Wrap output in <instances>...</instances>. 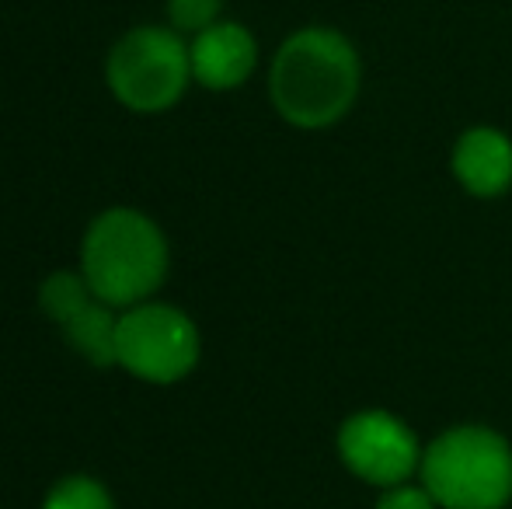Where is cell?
I'll list each match as a JSON object with an SVG mask.
<instances>
[{
  "label": "cell",
  "instance_id": "obj_9",
  "mask_svg": "<svg viewBox=\"0 0 512 509\" xmlns=\"http://www.w3.org/2000/svg\"><path fill=\"white\" fill-rule=\"evenodd\" d=\"M63 339L91 367H119V314H112V307L102 300L63 325Z\"/></svg>",
  "mask_w": 512,
  "mask_h": 509
},
{
  "label": "cell",
  "instance_id": "obj_3",
  "mask_svg": "<svg viewBox=\"0 0 512 509\" xmlns=\"http://www.w3.org/2000/svg\"><path fill=\"white\" fill-rule=\"evenodd\" d=\"M422 485L439 509H502L512 499V447L485 426L446 429L425 447Z\"/></svg>",
  "mask_w": 512,
  "mask_h": 509
},
{
  "label": "cell",
  "instance_id": "obj_8",
  "mask_svg": "<svg viewBox=\"0 0 512 509\" xmlns=\"http://www.w3.org/2000/svg\"><path fill=\"white\" fill-rule=\"evenodd\" d=\"M453 175L471 196H502L512 185V140L492 126L467 129L453 147Z\"/></svg>",
  "mask_w": 512,
  "mask_h": 509
},
{
  "label": "cell",
  "instance_id": "obj_11",
  "mask_svg": "<svg viewBox=\"0 0 512 509\" xmlns=\"http://www.w3.org/2000/svg\"><path fill=\"white\" fill-rule=\"evenodd\" d=\"M42 509H115V499L105 482L91 475H67L49 489Z\"/></svg>",
  "mask_w": 512,
  "mask_h": 509
},
{
  "label": "cell",
  "instance_id": "obj_5",
  "mask_svg": "<svg viewBox=\"0 0 512 509\" xmlns=\"http://www.w3.org/2000/svg\"><path fill=\"white\" fill-rule=\"evenodd\" d=\"M203 339L182 307L143 300L119 314V367L154 387L178 384L199 367Z\"/></svg>",
  "mask_w": 512,
  "mask_h": 509
},
{
  "label": "cell",
  "instance_id": "obj_1",
  "mask_svg": "<svg viewBox=\"0 0 512 509\" xmlns=\"http://www.w3.org/2000/svg\"><path fill=\"white\" fill-rule=\"evenodd\" d=\"M359 53L335 28H300L279 46L269 74L276 112L297 129L335 126L359 95Z\"/></svg>",
  "mask_w": 512,
  "mask_h": 509
},
{
  "label": "cell",
  "instance_id": "obj_10",
  "mask_svg": "<svg viewBox=\"0 0 512 509\" xmlns=\"http://www.w3.org/2000/svg\"><path fill=\"white\" fill-rule=\"evenodd\" d=\"M95 304V293H91L88 279L84 272H70V269H60V272H49L46 279L39 283V311L46 321L53 325H70L81 311Z\"/></svg>",
  "mask_w": 512,
  "mask_h": 509
},
{
  "label": "cell",
  "instance_id": "obj_6",
  "mask_svg": "<svg viewBox=\"0 0 512 509\" xmlns=\"http://www.w3.org/2000/svg\"><path fill=\"white\" fill-rule=\"evenodd\" d=\"M422 443L401 422L398 415L380 412H359L342 422L338 429V457L356 478L380 489L405 485L415 471H422Z\"/></svg>",
  "mask_w": 512,
  "mask_h": 509
},
{
  "label": "cell",
  "instance_id": "obj_4",
  "mask_svg": "<svg viewBox=\"0 0 512 509\" xmlns=\"http://www.w3.org/2000/svg\"><path fill=\"white\" fill-rule=\"evenodd\" d=\"M105 77L112 95L133 112H164L185 95L192 56L168 28H133L108 53Z\"/></svg>",
  "mask_w": 512,
  "mask_h": 509
},
{
  "label": "cell",
  "instance_id": "obj_12",
  "mask_svg": "<svg viewBox=\"0 0 512 509\" xmlns=\"http://www.w3.org/2000/svg\"><path fill=\"white\" fill-rule=\"evenodd\" d=\"M223 0H168V14L175 21V28L182 32H206L209 25H216Z\"/></svg>",
  "mask_w": 512,
  "mask_h": 509
},
{
  "label": "cell",
  "instance_id": "obj_7",
  "mask_svg": "<svg viewBox=\"0 0 512 509\" xmlns=\"http://www.w3.org/2000/svg\"><path fill=\"white\" fill-rule=\"evenodd\" d=\"M192 56V77L209 91H230L241 88L251 77L258 63V46L251 32L234 21H216L206 32L196 35L189 49Z\"/></svg>",
  "mask_w": 512,
  "mask_h": 509
},
{
  "label": "cell",
  "instance_id": "obj_2",
  "mask_svg": "<svg viewBox=\"0 0 512 509\" xmlns=\"http://www.w3.org/2000/svg\"><path fill=\"white\" fill-rule=\"evenodd\" d=\"M168 238L133 206H112L88 224L81 241V272L95 300L108 307H136L168 279Z\"/></svg>",
  "mask_w": 512,
  "mask_h": 509
},
{
  "label": "cell",
  "instance_id": "obj_13",
  "mask_svg": "<svg viewBox=\"0 0 512 509\" xmlns=\"http://www.w3.org/2000/svg\"><path fill=\"white\" fill-rule=\"evenodd\" d=\"M377 509H439L436 499L429 496L425 485H394V489H384Z\"/></svg>",
  "mask_w": 512,
  "mask_h": 509
}]
</instances>
